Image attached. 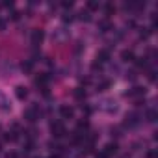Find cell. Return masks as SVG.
Listing matches in <instances>:
<instances>
[{
  "label": "cell",
  "instance_id": "obj_18",
  "mask_svg": "<svg viewBox=\"0 0 158 158\" xmlns=\"http://www.w3.org/2000/svg\"><path fill=\"white\" fill-rule=\"evenodd\" d=\"M21 67H23V71H24V73H30V71H32V67H34V61H32V60H26V61H23V65H21Z\"/></svg>",
  "mask_w": 158,
  "mask_h": 158
},
{
  "label": "cell",
  "instance_id": "obj_6",
  "mask_svg": "<svg viewBox=\"0 0 158 158\" xmlns=\"http://www.w3.org/2000/svg\"><path fill=\"white\" fill-rule=\"evenodd\" d=\"M117 151H119V147H117V143L114 141V143H106V145H104V149L101 151V154H102L104 158H110V156H114Z\"/></svg>",
  "mask_w": 158,
  "mask_h": 158
},
{
  "label": "cell",
  "instance_id": "obj_12",
  "mask_svg": "<svg viewBox=\"0 0 158 158\" xmlns=\"http://www.w3.org/2000/svg\"><path fill=\"white\" fill-rule=\"evenodd\" d=\"M121 60H123V61H134V60H136L134 50H132V48H125V50L121 52Z\"/></svg>",
  "mask_w": 158,
  "mask_h": 158
},
{
  "label": "cell",
  "instance_id": "obj_3",
  "mask_svg": "<svg viewBox=\"0 0 158 158\" xmlns=\"http://www.w3.org/2000/svg\"><path fill=\"white\" fill-rule=\"evenodd\" d=\"M24 119H26L28 123H35V121L39 119V108H37V106L26 108V110H24Z\"/></svg>",
  "mask_w": 158,
  "mask_h": 158
},
{
  "label": "cell",
  "instance_id": "obj_4",
  "mask_svg": "<svg viewBox=\"0 0 158 158\" xmlns=\"http://www.w3.org/2000/svg\"><path fill=\"white\" fill-rule=\"evenodd\" d=\"M145 93H147V89H145V88H141V86H134L132 89H128V91L125 93V97H132V99H141V97H145Z\"/></svg>",
  "mask_w": 158,
  "mask_h": 158
},
{
  "label": "cell",
  "instance_id": "obj_2",
  "mask_svg": "<svg viewBox=\"0 0 158 158\" xmlns=\"http://www.w3.org/2000/svg\"><path fill=\"white\" fill-rule=\"evenodd\" d=\"M141 119H143V115H141V114H138V112H130V114H127L125 127H128V128H134V127H138V125L141 123Z\"/></svg>",
  "mask_w": 158,
  "mask_h": 158
},
{
  "label": "cell",
  "instance_id": "obj_19",
  "mask_svg": "<svg viewBox=\"0 0 158 158\" xmlns=\"http://www.w3.org/2000/svg\"><path fill=\"white\" fill-rule=\"evenodd\" d=\"M110 86H112V80H102L97 88H99V91H106V89H110Z\"/></svg>",
  "mask_w": 158,
  "mask_h": 158
},
{
  "label": "cell",
  "instance_id": "obj_30",
  "mask_svg": "<svg viewBox=\"0 0 158 158\" xmlns=\"http://www.w3.org/2000/svg\"><path fill=\"white\" fill-rule=\"evenodd\" d=\"M147 158H154V151H152V149L147 151Z\"/></svg>",
  "mask_w": 158,
  "mask_h": 158
},
{
  "label": "cell",
  "instance_id": "obj_20",
  "mask_svg": "<svg viewBox=\"0 0 158 158\" xmlns=\"http://www.w3.org/2000/svg\"><path fill=\"white\" fill-rule=\"evenodd\" d=\"M101 8V4L99 2H93V0H91V2H88V11L91 13V11H95V10H99Z\"/></svg>",
  "mask_w": 158,
  "mask_h": 158
},
{
  "label": "cell",
  "instance_id": "obj_7",
  "mask_svg": "<svg viewBox=\"0 0 158 158\" xmlns=\"http://www.w3.org/2000/svg\"><path fill=\"white\" fill-rule=\"evenodd\" d=\"M110 58H112L110 50H108V48H101V50L97 52V58H95V61H99L101 65H104V63H108V61H110Z\"/></svg>",
  "mask_w": 158,
  "mask_h": 158
},
{
  "label": "cell",
  "instance_id": "obj_23",
  "mask_svg": "<svg viewBox=\"0 0 158 158\" xmlns=\"http://www.w3.org/2000/svg\"><path fill=\"white\" fill-rule=\"evenodd\" d=\"M147 78H149L151 82H154V80H156V71H154V69H149V73H147Z\"/></svg>",
  "mask_w": 158,
  "mask_h": 158
},
{
  "label": "cell",
  "instance_id": "obj_10",
  "mask_svg": "<svg viewBox=\"0 0 158 158\" xmlns=\"http://www.w3.org/2000/svg\"><path fill=\"white\" fill-rule=\"evenodd\" d=\"M60 115H61L63 119H71V117L74 115V108L69 106V104H61V106H60Z\"/></svg>",
  "mask_w": 158,
  "mask_h": 158
},
{
  "label": "cell",
  "instance_id": "obj_17",
  "mask_svg": "<svg viewBox=\"0 0 158 158\" xmlns=\"http://www.w3.org/2000/svg\"><path fill=\"white\" fill-rule=\"evenodd\" d=\"M104 13H106L104 19H110V15L115 13V6H114V4H106V6H104Z\"/></svg>",
  "mask_w": 158,
  "mask_h": 158
},
{
  "label": "cell",
  "instance_id": "obj_28",
  "mask_svg": "<svg viewBox=\"0 0 158 158\" xmlns=\"http://www.w3.org/2000/svg\"><path fill=\"white\" fill-rule=\"evenodd\" d=\"M19 17H21V13H19V11H13V13H11V19H13V21H17Z\"/></svg>",
  "mask_w": 158,
  "mask_h": 158
},
{
  "label": "cell",
  "instance_id": "obj_22",
  "mask_svg": "<svg viewBox=\"0 0 158 158\" xmlns=\"http://www.w3.org/2000/svg\"><path fill=\"white\" fill-rule=\"evenodd\" d=\"M151 34H152V28H141V32H139V35H141L143 39H147Z\"/></svg>",
  "mask_w": 158,
  "mask_h": 158
},
{
  "label": "cell",
  "instance_id": "obj_15",
  "mask_svg": "<svg viewBox=\"0 0 158 158\" xmlns=\"http://www.w3.org/2000/svg\"><path fill=\"white\" fill-rule=\"evenodd\" d=\"M156 115H158V114H156V110H154V108H149V110H147V114H145V119H147L149 123H154V121H156Z\"/></svg>",
  "mask_w": 158,
  "mask_h": 158
},
{
  "label": "cell",
  "instance_id": "obj_13",
  "mask_svg": "<svg viewBox=\"0 0 158 158\" xmlns=\"http://www.w3.org/2000/svg\"><path fill=\"white\" fill-rule=\"evenodd\" d=\"M15 97H17L19 101L28 99V89H26L24 86H17V88H15Z\"/></svg>",
  "mask_w": 158,
  "mask_h": 158
},
{
  "label": "cell",
  "instance_id": "obj_31",
  "mask_svg": "<svg viewBox=\"0 0 158 158\" xmlns=\"http://www.w3.org/2000/svg\"><path fill=\"white\" fill-rule=\"evenodd\" d=\"M48 158H60V156H58V154H52V156H48Z\"/></svg>",
  "mask_w": 158,
  "mask_h": 158
},
{
  "label": "cell",
  "instance_id": "obj_27",
  "mask_svg": "<svg viewBox=\"0 0 158 158\" xmlns=\"http://www.w3.org/2000/svg\"><path fill=\"white\" fill-rule=\"evenodd\" d=\"M127 80H136V73H127Z\"/></svg>",
  "mask_w": 158,
  "mask_h": 158
},
{
  "label": "cell",
  "instance_id": "obj_21",
  "mask_svg": "<svg viewBox=\"0 0 158 158\" xmlns=\"http://www.w3.org/2000/svg\"><path fill=\"white\" fill-rule=\"evenodd\" d=\"M73 19H74V15H73L71 11H65V13L61 15V21H63V23H71Z\"/></svg>",
  "mask_w": 158,
  "mask_h": 158
},
{
  "label": "cell",
  "instance_id": "obj_24",
  "mask_svg": "<svg viewBox=\"0 0 158 158\" xmlns=\"http://www.w3.org/2000/svg\"><path fill=\"white\" fill-rule=\"evenodd\" d=\"M61 8L67 11V10H71V8H73V2H71V0H65V2H61Z\"/></svg>",
  "mask_w": 158,
  "mask_h": 158
},
{
  "label": "cell",
  "instance_id": "obj_5",
  "mask_svg": "<svg viewBox=\"0 0 158 158\" xmlns=\"http://www.w3.org/2000/svg\"><path fill=\"white\" fill-rule=\"evenodd\" d=\"M43 39H45V32H43L41 28L32 30V45H34V47H39V45L43 43Z\"/></svg>",
  "mask_w": 158,
  "mask_h": 158
},
{
  "label": "cell",
  "instance_id": "obj_11",
  "mask_svg": "<svg viewBox=\"0 0 158 158\" xmlns=\"http://www.w3.org/2000/svg\"><path fill=\"white\" fill-rule=\"evenodd\" d=\"M48 74L47 73H43V74H39V76H35V86L39 88V89H43V88H48Z\"/></svg>",
  "mask_w": 158,
  "mask_h": 158
},
{
  "label": "cell",
  "instance_id": "obj_25",
  "mask_svg": "<svg viewBox=\"0 0 158 158\" xmlns=\"http://www.w3.org/2000/svg\"><path fill=\"white\" fill-rule=\"evenodd\" d=\"M8 28V21L6 19H2V17H0V32H4Z\"/></svg>",
  "mask_w": 158,
  "mask_h": 158
},
{
  "label": "cell",
  "instance_id": "obj_26",
  "mask_svg": "<svg viewBox=\"0 0 158 158\" xmlns=\"http://www.w3.org/2000/svg\"><path fill=\"white\" fill-rule=\"evenodd\" d=\"M6 158H19V154H17L15 151H10V152L6 154Z\"/></svg>",
  "mask_w": 158,
  "mask_h": 158
},
{
  "label": "cell",
  "instance_id": "obj_16",
  "mask_svg": "<svg viewBox=\"0 0 158 158\" xmlns=\"http://www.w3.org/2000/svg\"><path fill=\"white\" fill-rule=\"evenodd\" d=\"M78 19L84 21V23H89V21H91V13H89L88 10H82L80 13H78Z\"/></svg>",
  "mask_w": 158,
  "mask_h": 158
},
{
  "label": "cell",
  "instance_id": "obj_14",
  "mask_svg": "<svg viewBox=\"0 0 158 158\" xmlns=\"http://www.w3.org/2000/svg\"><path fill=\"white\" fill-rule=\"evenodd\" d=\"M86 97H88V93H86L84 88H76L74 89V99L76 101H86Z\"/></svg>",
  "mask_w": 158,
  "mask_h": 158
},
{
  "label": "cell",
  "instance_id": "obj_29",
  "mask_svg": "<svg viewBox=\"0 0 158 158\" xmlns=\"http://www.w3.org/2000/svg\"><path fill=\"white\" fill-rule=\"evenodd\" d=\"M2 6H4V8H13V2H11V0H10V2H4Z\"/></svg>",
  "mask_w": 158,
  "mask_h": 158
},
{
  "label": "cell",
  "instance_id": "obj_1",
  "mask_svg": "<svg viewBox=\"0 0 158 158\" xmlns=\"http://www.w3.org/2000/svg\"><path fill=\"white\" fill-rule=\"evenodd\" d=\"M50 132H52V136L56 138V139H60V138H63L65 136V125L61 123V121H52L50 123Z\"/></svg>",
  "mask_w": 158,
  "mask_h": 158
},
{
  "label": "cell",
  "instance_id": "obj_8",
  "mask_svg": "<svg viewBox=\"0 0 158 158\" xmlns=\"http://www.w3.org/2000/svg\"><path fill=\"white\" fill-rule=\"evenodd\" d=\"M0 112H2V114L11 112V102L8 101V97L4 95V91H0Z\"/></svg>",
  "mask_w": 158,
  "mask_h": 158
},
{
  "label": "cell",
  "instance_id": "obj_9",
  "mask_svg": "<svg viewBox=\"0 0 158 158\" xmlns=\"http://www.w3.org/2000/svg\"><path fill=\"white\" fill-rule=\"evenodd\" d=\"M112 30H114V23H112L110 19H101V21H99V32L108 34V32H112Z\"/></svg>",
  "mask_w": 158,
  "mask_h": 158
}]
</instances>
